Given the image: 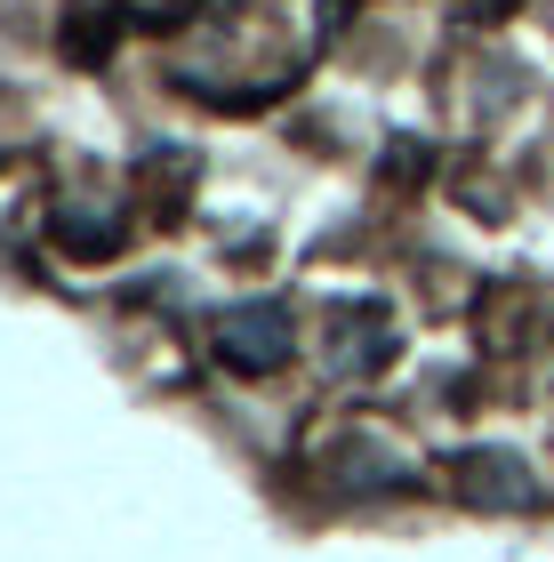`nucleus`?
Wrapping results in <instances>:
<instances>
[{
  "instance_id": "obj_1",
  "label": "nucleus",
  "mask_w": 554,
  "mask_h": 562,
  "mask_svg": "<svg viewBox=\"0 0 554 562\" xmlns=\"http://www.w3.org/2000/svg\"><path fill=\"white\" fill-rule=\"evenodd\" d=\"M234 338H241V353H249V362H265V353H273V338H282V314H241V322H234Z\"/></svg>"
}]
</instances>
